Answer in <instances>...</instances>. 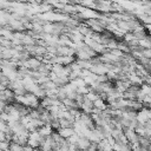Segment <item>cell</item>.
<instances>
[{
	"mask_svg": "<svg viewBox=\"0 0 151 151\" xmlns=\"http://www.w3.org/2000/svg\"><path fill=\"white\" fill-rule=\"evenodd\" d=\"M24 146L23 145H20V144H18V143H13V142H11V144H10V151H24Z\"/></svg>",
	"mask_w": 151,
	"mask_h": 151,
	"instance_id": "obj_1",
	"label": "cell"
}]
</instances>
